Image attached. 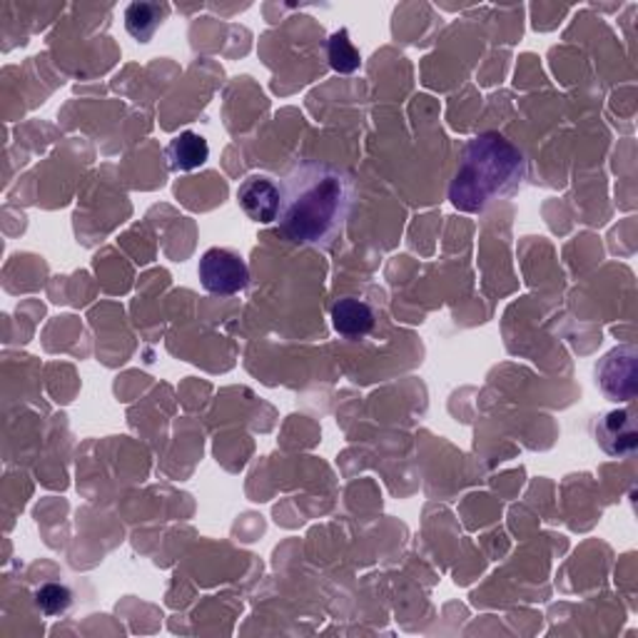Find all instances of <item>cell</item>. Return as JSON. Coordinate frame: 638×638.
<instances>
[{"label":"cell","mask_w":638,"mask_h":638,"mask_svg":"<svg viewBox=\"0 0 638 638\" xmlns=\"http://www.w3.org/2000/svg\"><path fill=\"white\" fill-rule=\"evenodd\" d=\"M280 230L295 245L330 249L342 237L352 210V180L344 170L307 160L282 183Z\"/></svg>","instance_id":"cell-1"},{"label":"cell","mask_w":638,"mask_h":638,"mask_svg":"<svg viewBox=\"0 0 638 638\" xmlns=\"http://www.w3.org/2000/svg\"><path fill=\"white\" fill-rule=\"evenodd\" d=\"M526 172L524 152L499 133H481L464 145L459 165L450 183V200L459 212H484L522 189Z\"/></svg>","instance_id":"cell-2"},{"label":"cell","mask_w":638,"mask_h":638,"mask_svg":"<svg viewBox=\"0 0 638 638\" xmlns=\"http://www.w3.org/2000/svg\"><path fill=\"white\" fill-rule=\"evenodd\" d=\"M197 274H200L203 287L210 292V295L230 297L243 292L249 284V267L243 260V255H237L235 249L228 247H210L200 257V267H197Z\"/></svg>","instance_id":"cell-3"},{"label":"cell","mask_w":638,"mask_h":638,"mask_svg":"<svg viewBox=\"0 0 638 638\" xmlns=\"http://www.w3.org/2000/svg\"><path fill=\"white\" fill-rule=\"evenodd\" d=\"M597 377L603 394L609 400L628 402L636 394V349L634 347H616L599 361Z\"/></svg>","instance_id":"cell-4"},{"label":"cell","mask_w":638,"mask_h":638,"mask_svg":"<svg viewBox=\"0 0 638 638\" xmlns=\"http://www.w3.org/2000/svg\"><path fill=\"white\" fill-rule=\"evenodd\" d=\"M237 203L253 222L270 225L280 218L282 189L267 175H249L237 187Z\"/></svg>","instance_id":"cell-5"},{"label":"cell","mask_w":638,"mask_h":638,"mask_svg":"<svg viewBox=\"0 0 638 638\" xmlns=\"http://www.w3.org/2000/svg\"><path fill=\"white\" fill-rule=\"evenodd\" d=\"M597 442L611 456H624L636 450V425L626 409L609 412L597 427Z\"/></svg>","instance_id":"cell-6"},{"label":"cell","mask_w":638,"mask_h":638,"mask_svg":"<svg viewBox=\"0 0 638 638\" xmlns=\"http://www.w3.org/2000/svg\"><path fill=\"white\" fill-rule=\"evenodd\" d=\"M334 332L347 340H359L375 330V309L357 297H342L332 307Z\"/></svg>","instance_id":"cell-7"},{"label":"cell","mask_w":638,"mask_h":638,"mask_svg":"<svg viewBox=\"0 0 638 638\" xmlns=\"http://www.w3.org/2000/svg\"><path fill=\"white\" fill-rule=\"evenodd\" d=\"M168 165L175 172H189L203 168L207 158H210V145H207L200 133L185 131L177 137H172L165 150Z\"/></svg>","instance_id":"cell-8"},{"label":"cell","mask_w":638,"mask_h":638,"mask_svg":"<svg viewBox=\"0 0 638 638\" xmlns=\"http://www.w3.org/2000/svg\"><path fill=\"white\" fill-rule=\"evenodd\" d=\"M170 13V5L165 3H131L125 8V30L131 33L135 40L150 42L160 25L165 23Z\"/></svg>","instance_id":"cell-9"},{"label":"cell","mask_w":638,"mask_h":638,"mask_svg":"<svg viewBox=\"0 0 638 638\" xmlns=\"http://www.w3.org/2000/svg\"><path fill=\"white\" fill-rule=\"evenodd\" d=\"M327 58H330V65L334 68V71L342 75L359 71L361 58H359V50L355 48V42L349 40L347 28L332 33L330 42H327Z\"/></svg>","instance_id":"cell-10"},{"label":"cell","mask_w":638,"mask_h":638,"mask_svg":"<svg viewBox=\"0 0 638 638\" xmlns=\"http://www.w3.org/2000/svg\"><path fill=\"white\" fill-rule=\"evenodd\" d=\"M36 606L46 616H60L73 606V591L63 584H46L36 591Z\"/></svg>","instance_id":"cell-11"}]
</instances>
